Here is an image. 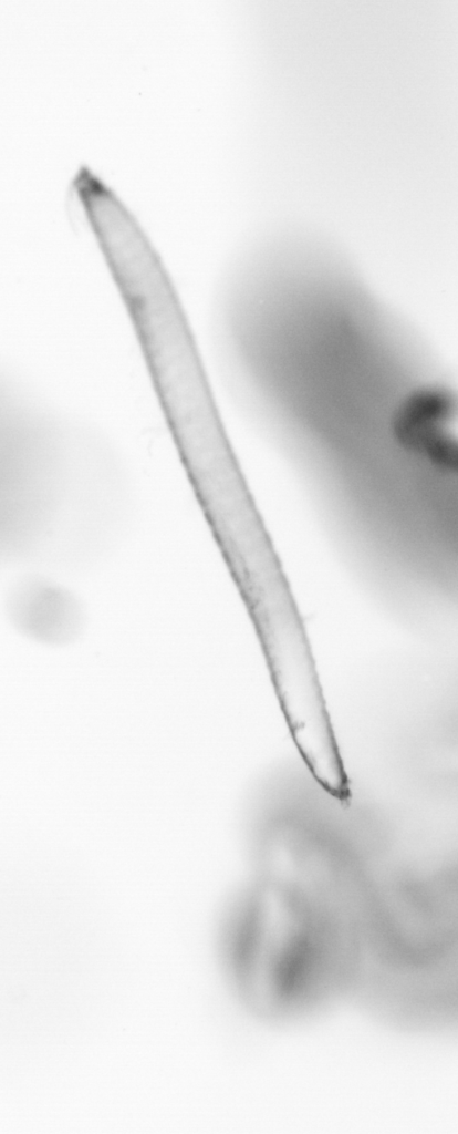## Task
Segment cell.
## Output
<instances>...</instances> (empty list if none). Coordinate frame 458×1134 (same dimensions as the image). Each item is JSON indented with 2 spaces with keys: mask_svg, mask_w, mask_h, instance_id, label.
<instances>
[{
  "mask_svg": "<svg viewBox=\"0 0 458 1134\" xmlns=\"http://www.w3.org/2000/svg\"><path fill=\"white\" fill-rule=\"evenodd\" d=\"M223 930L230 981L261 1018L300 1019L353 991L358 955L342 915L268 896L237 913Z\"/></svg>",
  "mask_w": 458,
  "mask_h": 1134,
  "instance_id": "6da1fadb",
  "label": "cell"
},
{
  "mask_svg": "<svg viewBox=\"0 0 458 1134\" xmlns=\"http://www.w3.org/2000/svg\"><path fill=\"white\" fill-rule=\"evenodd\" d=\"M449 403L441 391L421 389L405 399L394 417L398 441L446 470L457 466V445L441 425L449 414Z\"/></svg>",
  "mask_w": 458,
  "mask_h": 1134,
  "instance_id": "7a4b0ae2",
  "label": "cell"
},
{
  "mask_svg": "<svg viewBox=\"0 0 458 1134\" xmlns=\"http://www.w3.org/2000/svg\"><path fill=\"white\" fill-rule=\"evenodd\" d=\"M14 621L27 636L48 642L73 638L82 625L77 600L59 585L28 580L13 592Z\"/></svg>",
  "mask_w": 458,
  "mask_h": 1134,
  "instance_id": "3957f363",
  "label": "cell"
}]
</instances>
